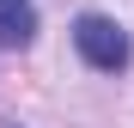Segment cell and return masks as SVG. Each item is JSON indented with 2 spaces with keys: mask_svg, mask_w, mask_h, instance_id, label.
Segmentation results:
<instances>
[{
  "mask_svg": "<svg viewBox=\"0 0 134 128\" xmlns=\"http://www.w3.org/2000/svg\"><path fill=\"white\" fill-rule=\"evenodd\" d=\"M73 49L92 61L98 73H122L128 55H134V49H128V31L116 25V18H104V12H85L79 25H73Z\"/></svg>",
  "mask_w": 134,
  "mask_h": 128,
  "instance_id": "1",
  "label": "cell"
},
{
  "mask_svg": "<svg viewBox=\"0 0 134 128\" xmlns=\"http://www.w3.org/2000/svg\"><path fill=\"white\" fill-rule=\"evenodd\" d=\"M37 37V0H0V49H25Z\"/></svg>",
  "mask_w": 134,
  "mask_h": 128,
  "instance_id": "2",
  "label": "cell"
},
{
  "mask_svg": "<svg viewBox=\"0 0 134 128\" xmlns=\"http://www.w3.org/2000/svg\"><path fill=\"white\" fill-rule=\"evenodd\" d=\"M6 128H18V122H6Z\"/></svg>",
  "mask_w": 134,
  "mask_h": 128,
  "instance_id": "3",
  "label": "cell"
}]
</instances>
